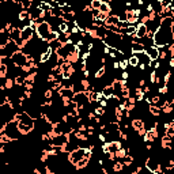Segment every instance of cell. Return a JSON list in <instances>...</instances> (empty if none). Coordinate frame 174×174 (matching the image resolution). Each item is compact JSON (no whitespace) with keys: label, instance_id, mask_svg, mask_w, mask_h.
Wrapping results in <instances>:
<instances>
[{"label":"cell","instance_id":"cell-1","mask_svg":"<svg viewBox=\"0 0 174 174\" xmlns=\"http://www.w3.org/2000/svg\"><path fill=\"white\" fill-rule=\"evenodd\" d=\"M174 18L173 16H165L159 18V26L155 30L152 37V42L155 46H167L173 44L174 40Z\"/></svg>","mask_w":174,"mask_h":174},{"label":"cell","instance_id":"cell-2","mask_svg":"<svg viewBox=\"0 0 174 174\" xmlns=\"http://www.w3.org/2000/svg\"><path fill=\"white\" fill-rule=\"evenodd\" d=\"M52 31H55V30H53V27L49 25V22H48L46 19H45V21L38 19V25H37V27H36V36L38 37L41 41H44L48 44Z\"/></svg>","mask_w":174,"mask_h":174},{"label":"cell","instance_id":"cell-3","mask_svg":"<svg viewBox=\"0 0 174 174\" xmlns=\"http://www.w3.org/2000/svg\"><path fill=\"white\" fill-rule=\"evenodd\" d=\"M10 59H11L12 64L15 65V67H22L23 64H27V55L25 50H16L15 53H12L11 56H10Z\"/></svg>","mask_w":174,"mask_h":174},{"label":"cell","instance_id":"cell-4","mask_svg":"<svg viewBox=\"0 0 174 174\" xmlns=\"http://www.w3.org/2000/svg\"><path fill=\"white\" fill-rule=\"evenodd\" d=\"M74 103H76L78 106H83V105H89V99H87V94L84 91H78L74 93V97L71 98Z\"/></svg>","mask_w":174,"mask_h":174},{"label":"cell","instance_id":"cell-5","mask_svg":"<svg viewBox=\"0 0 174 174\" xmlns=\"http://www.w3.org/2000/svg\"><path fill=\"white\" fill-rule=\"evenodd\" d=\"M65 60L67 61H69L71 64H76V63H79V60H80V49L79 48H75L74 50H72L71 53H68L67 55V57H65Z\"/></svg>","mask_w":174,"mask_h":174},{"label":"cell","instance_id":"cell-6","mask_svg":"<svg viewBox=\"0 0 174 174\" xmlns=\"http://www.w3.org/2000/svg\"><path fill=\"white\" fill-rule=\"evenodd\" d=\"M36 37V30L33 29V27H30V26H26V27H23L22 29V37L21 38L22 40H26V41H31L33 38Z\"/></svg>","mask_w":174,"mask_h":174},{"label":"cell","instance_id":"cell-7","mask_svg":"<svg viewBox=\"0 0 174 174\" xmlns=\"http://www.w3.org/2000/svg\"><path fill=\"white\" fill-rule=\"evenodd\" d=\"M18 50V44L15 41H12V40H10V38H7L6 40V55L7 56H11L12 53H15Z\"/></svg>","mask_w":174,"mask_h":174},{"label":"cell","instance_id":"cell-8","mask_svg":"<svg viewBox=\"0 0 174 174\" xmlns=\"http://www.w3.org/2000/svg\"><path fill=\"white\" fill-rule=\"evenodd\" d=\"M56 94L59 95L60 98H68V99H71V98L74 97V90H72L71 87H64V86H61V89L57 90Z\"/></svg>","mask_w":174,"mask_h":174},{"label":"cell","instance_id":"cell-9","mask_svg":"<svg viewBox=\"0 0 174 174\" xmlns=\"http://www.w3.org/2000/svg\"><path fill=\"white\" fill-rule=\"evenodd\" d=\"M21 37H22V30L16 26L12 27L11 31H8V38L12 40V41H15V42H18L19 40H21Z\"/></svg>","mask_w":174,"mask_h":174},{"label":"cell","instance_id":"cell-10","mask_svg":"<svg viewBox=\"0 0 174 174\" xmlns=\"http://www.w3.org/2000/svg\"><path fill=\"white\" fill-rule=\"evenodd\" d=\"M171 143H173V137L163 133V136L161 137V147L163 150H171Z\"/></svg>","mask_w":174,"mask_h":174},{"label":"cell","instance_id":"cell-11","mask_svg":"<svg viewBox=\"0 0 174 174\" xmlns=\"http://www.w3.org/2000/svg\"><path fill=\"white\" fill-rule=\"evenodd\" d=\"M147 33V26L144 23H137L136 25V30H135V36L137 38H143Z\"/></svg>","mask_w":174,"mask_h":174},{"label":"cell","instance_id":"cell-12","mask_svg":"<svg viewBox=\"0 0 174 174\" xmlns=\"http://www.w3.org/2000/svg\"><path fill=\"white\" fill-rule=\"evenodd\" d=\"M98 11L101 12V14H103L105 16H109L110 14H112V4H109V3H106V1H102L101 3V7H99V10Z\"/></svg>","mask_w":174,"mask_h":174},{"label":"cell","instance_id":"cell-13","mask_svg":"<svg viewBox=\"0 0 174 174\" xmlns=\"http://www.w3.org/2000/svg\"><path fill=\"white\" fill-rule=\"evenodd\" d=\"M142 127H146L144 120H142V118H132V120H131V128H132L133 131L140 129Z\"/></svg>","mask_w":174,"mask_h":174},{"label":"cell","instance_id":"cell-14","mask_svg":"<svg viewBox=\"0 0 174 174\" xmlns=\"http://www.w3.org/2000/svg\"><path fill=\"white\" fill-rule=\"evenodd\" d=\"M146 53L150 56V59L151 60H155V59H158V48L155 46V45H151V46H148V48H146Z\"/></svg>","mask_w":174,"mask_h":174},{"label":"cell","instance_id":"cell-15","mask_svg":"<svg viewBox=\"0 0 174 174\" xmlns=\"http://www.w3.org/2000/svg\"><path fill=\"white\" fill-rule=\"evenodd\" d=\"M101 93H102V95L105 98H110L114 95V90H113V86L112 84H106L105 87H102V90H101Z\"/></svg>","mask_w":174,"mask_h":174},{"label":"cell","instance_id":"cell-16","mask_svg":"<svg viewBox=\"0 0 174 174\" xmlns=\"http://www.w3.org/2000/svg\"><path fill=\"white\" fill-rule=\"evenodd\" d=\"M148 112L150 114H152L154 117H159L162 113H161V108L158 105H152V103H148Z\"/></svg>","mask_w":174,"mask_h":174},{"label":"cell","instance_id":"cell-17","mask_svg":"<svg viewBox=\"0 0 174 174\" xmlns=\"http://www.w3.org/2000/svg\"><path fill=\"white\" fill-rule=\"evenodd\" d=\"M112 169H113V171H114V173H118V171H122L124 170V163H122V161L121 159H117V161H114V162L112 163Z\"/></svg>","mask_w":174,"mask_h":174},{"label":"cell","instance_id":"cell-18","mask_svg":"<svg viewBox=\"0 0 174 174\" xmlns=\"http://www.w3.org/2000/svg\"><path fill=\"white\" fill-rule=\"evenodd\" d=\"M144 49H146V46L143 44H139V42H133V44H131V52H132V53L143 52Z\"/></svg>","mask_w":174,"mask_h":174},{"label":"cell","instance_id":"cell-19","mask_svg":"<svg viewBox=\"0 0 174 174\" xmlns=\"http://www.w3.org/2000/svg\"><path fill=\"white\" fill-rule=\"evenodd\" d=\"M105 74H106V67H105V65H101L97 71H95L94 78H95V79H101V78L105 76Z\"/></svg>","mask_w":174,"mask_h":174},{"label":"cell","instance_id":"cell-20","mask_svg":"<svg viewBox=\"0 0 174 174\" xmlns=\"http://www.w3.org/2000/svg\"><path fill=\"white\" fill-rule=\"evenodd\" d=\"M79 83H80V86H82L83 91H84V90H90V89H93V87H91V83H90V80L87 79V78H82Z\"/></svg>","mask_w":174,"mask_h":174},{"label":"cell","instance_id":"cell-21","mask_svg":"<svg viewBox=\"0 0 174 174\" xmlns=\"http://www.w3.org/2000/svg\"><path fill=\"white\" fill-rule=\"evenodd\" d=\"M12 142V139L7 135L6 132H1L0 133V144H8V143Z\"/></svg>","mask_w":174,"mask_h":174},{"label":"cell","instance_id":"cell-22","mask_svg":"<svg viewBox=\"0 0 174 174\" xmlns=\"http://www.w3.org/2000/svg\"><path fill=\"white\" fill-rule=\"evenodd\" d=\"M114 155H116V159H122V158L127 155V148L121 147V148H118V150H116Z\"/></svg>","mask_w":174,"mask_h":174},{"label":"cell","instance_id":"cell-23","mask_svg":"<svg viewBox=\"0 0 174 174\" xmlns=\"http://www.w3.org/2000/svg\"><path fill=\"white\" fill-rule=\"evenodd\" d=\"M14 86H15L14 78H8V76H7L6 79H4V87H6V90H12V89H14Z\"/></svg>","mask_w":174,"mask_h":174},{"label":"cell","instance_id":"cell-24","mask_svg":"<svg viewBox=\"0 0 174 174\" xmlns=\"http://www.w3.org/2000/svg\"><path fill=\"white\" fill-rule=\"evenodd\" d=\"M26 19H29V10H21L18 14V21L23 22V21H26Z\"/></svg>","mask_w":174,"mask_h":174},{"label":"cell","instance_id":"cell-25","mask_svg":"<svg viewBox=\"0 0 174 174\" xmlns=\"http://www.w3.org/2000/svg\"><path fill=\"white\" fill-rule=\"evenodd\" d=\"M14 83H15V86H16V87H22V86H23V83H25V76H22L21 74L16 75V76H14Z\"/></svg>","mask_w":174,"mask_h":174},{"label":"cell","instance_id":"cell-26","mask_svg":"<svg viewBox=\"0 0 174 174\" xmlns=\"http://www.w3.org/2000/svg\"><path fill=\"white\" fill-rule=\"evenodd\" d=\"M137 64H139L137 57H136L135 55H131V57H128V65L132 67V68H135V67H137Z\"/></svg>","mask_w":174,"mask_h":174},{"label":"cell","instance_id":"cell-27","mask_svg":"<svg viewBox=\"0 0 174 174\" xmlns=\"http://www.w3.org/2000/svg\"><path fill=\"white\" fill-rule=\"evenodd\" d=\"M142 137H143V142H144V143H154V142H155V139L151 136V133H150V131H148V129H147V132L142 136Z\"/></svg>","mask_w":174,"mask_h":174},{"label":"cell","instance_id":"cell-28","mask_svg":"<svg viewBox=\"0 0 174 174\" xmlns=\"http://www.w3.org/2000/svg\"><path fill=\"white\" fill-rule=\"evenodd\" d=\"M93 110H94V113L97 116H101V117H102V116H105V113H106V110H105V108H102V106H99V105H95L94 108H93Z\"/></svg>","mask_w":174,"mask_h":174},{"label":"cell","instance_id":"cell-29","mask_svg":"<svg viewBox=\"0 0 174 174\" xmlns=\"http://www.w3.org/2000/svg\"><path fill=\"white\" fill-rule=\"evenodd\" d=\"M53 97H55V91L50 89V87H48L44 91V99H52Z\"/></svg>","mask_w":174,"mask_h":174},{"label":"cell","instance_id":"cell-30","mask_svg":"<svg viewBox=\"0 0 174 174\" xmlns=\"http://www.w3.org/2000/svg\"><path fill=\"white\" fill-rule=\"evenodd\" d=\"M103 0H90V6H91L93 11H95V10H99L101 7V3H102Z\"/></svg>","mask_w":174,"mask_h":174},{"label":"cell","instance_id":"cell-31","mask_svg":"<svg viewBox=\"0 0 174 174\" xmlns=\"http://www.w3.org/2000/svg\"><path fill=\"white\" fill-rule=\"evenodd\" d=\"M118 64H120V68L122 69V71H127V68L129 67V65H128V59L120 60V63H118Z\"/></svg>","mask_w":174,"mask_h":174},{"label":"cell","instance_id":"cell-32","mask_svg":"<svg viewBox=\"0 0 174 174\" xmlns=\"http://www.w3.org/2000/svg\"><path fill=\"white\" fill-rule=\"evenodd\" d=\"M19 69H21V72H23V74H29V72H31V67H30L29 64H23L22 67H19Z\"/></svg>","mask_w":174,"mask_h":174},{"label":"cell","instance_id":"cell-33","mask_svg":"<svg viewBox=\"0 0 174 174\" xmlns=\"http://www.w3.org/2000/svg\"><path fill=\"white\" fill-rule=\"evenodd\" d=\"M167 91H169V86H166V84H163L162 87L158 89V94H161V95H166Z\"/></svg>","mask_w":174,"mask_h":174},{"label":"cell","instance_id":"cell-34","mask_svg":"<svg viewBox=\"0 0 174 174\" xmlns=\"http://www.w3.org/2000/svg\"><path fill=\"white\" fill-rule=\"evenodd\" d=\"M170 76H171V71L169 69V71L165 74V76H163V84L169 86V80H170Z\"/></svg>","mask_w":174,"mask_h":174},{"label":"cell","instance_id":"cell-35","mask_svg":"<svg viewBox=\"0 0 174 174\" xmlns=\"http://www.w3.org/2000/svg\"><path fill=\"white\" fill-rule=\"evenodd\" d=\"M40 161H41L42 163H46L48 161H49V155H48V152H44V151H42V155L40 156Z\"/></svg>","mask_w":174,"mask_h":174},{"label":"cell","instance_id":"cell-36","mask_svg":"<svg viewBox=\"0 0 174 174\" xmlns=\"http://www.w3.org/2000/svg\"><path fill=\"white\" fill-rule=\"evenodd\" d=\"M12 27H14V25H12V22H11V21L6 22V25H4V29H6V31H7V33H8V31H11V30H12Z\"/></svg>","mask_w":174,"mask_h":174},{"label":"cell","instance_id":"cell-37","mask_svg":"<svg viewBox=\"0 0 174 174\" xmlns=\"http://www.w3.org/2000/svg\"><path fill=\"white\" fill-rule=\"evenodd\" d=\"M120 139L122 140V142H128V133L121 132V133H120Z\"/></svg>","mask_w":174,"mask_h":174},{"label":"cell","instance_id":"cell-38","mask_svg":"<svg viewBox=\"0 0 174 174\" xmlns=\"http://www.w3.org/2000/svg\"><path fill=\"white\" fill-rule=\"evenodd\" d=\"M121 79L128 80V79H129V74H128L127 71H124V72H122V74H121Z\"/></svg>","mask_w":174,"mask_h":174},{"label":"cell","instance_id":"cell-39","mask_svg":"<svg viewBox=\"0 0 174 174\" xmlns=\"http://www.w3.org/2000/svg\"><path fill=\"white\" fill-rule=\"evenodd\" d=\"M98 139H99V140H101V142H102V143H105V142H106V136H105V135H102V133H99V135H98Z\"/></svg>","mask_w":174,"mask_h":174},{"label":"cell","instance_id":"cell-40","mask_svg":"<svg viewBox=\"0 0 174 174\" xmlns=\"http://www.w3.org/2000/svg\"><path fill=\"white\" fill-rule=\"evenodd\" d=\"M113 68H114V69H118V68H120V64H118V61L113 63Z\"/></svg>","mask_w":174,"mask_h":174},{"label":"cell","instance_id":"cell-41","mask_svg":"<svg viewBox=\"0 0 174 174\" xmlns=\"http://www.w3.org/2000/svg\"><path fill=\"white\" fill-rule=\"evenodd\" d=\"M99 129L101 131H105V129H106V124H101L99 125Z\"/></svg>","mask_w":174,"mask_h":174},{"label":"cell","instance_id":"cell-42","mask_svg":"<svg viewBox=\"0 0 174 174\" xmlns=\"http://www.w3.org/2000/svg\"><path fill=\"white\" fill-rule=\"evenodd\" d=\"M33 171H34V173H36V174H41V170H40V169H33Z\"/></svg>","mask_w":174,"mask_h":174},{"label":"cell","instance_id":"cell-43","mask_svg":"<svg viewBox=\"0 0 174 174\" xmlns=\"http://www.w3.org/2000/svg\"><path fill=\"white\" fill-rule=\"evenodd\" d=\"M102 173H103V174H108V170H106L105 167H103V166H102Z\"/></svg>","mask_w":174,"mask_h":174},{"label":"cell","instance_id":"cell-44","mask_svg":"<svg viewBox=\"0 0 174 174\" xmlns=\"http://www.w3.org/2000/svg\"><path fill=\"white\" fill-rule=\"evenodd\" d=\"M27 1H29V3H34V0H27Z\"/></svg>","mask_w":174,"mask_h":174}]
</instances>
